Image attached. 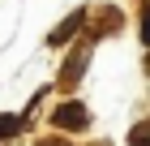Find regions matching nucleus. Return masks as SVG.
Listing matches in <instances>:
<instances>
[{
    "mask_svg": "<svg viewBox=\"0 0 150 146\" xmlns=\"http://www.w3.org/2000/svg\"><path fill=\"white\" fill-rule=\"evenodd\" d=\"M56 125H60V129H86L90 116H86L81 103H60V108H56Z\"/></svg>",
    "mask_w": 150,
    "mask_h": 146,
    "instance_id": "1",
    "label": "nucleus"
},
{
    "mask_svg": "<svg viewBox=\"0 0 150 146\" xmlns=\"http://www.w3.org/2000/svg\"><path fill=\"white\" fill-rule=\"evenodd\" d=\"M77 26H81V13H73L69 22H64V26H60V30H56V34H52V43H64V39H69V34H73V30H77Z\"/></svg>",
    "mask_w": 150,
    "mask_h": 146,
    "instance_id": "2",
    "label": "nucleus"
},
{
    "mask_svg": "<svg viewBox=\"0 0 150 146\" xmlns=\"http://www.w3.org/2000/svg\"><path fill=\"white\" fill-rule=\"evenodd\" d=\"M129 142H133V146H150V120H146V125H133Z\"/></svg>",
    "mask_w": 150,
    "mask_h": 146,
    "instance_id": "3",
    "label": "nucleus"
},
{
    "mask_svg": "<svg viewBox=\"0 0 150 146\" xmlns=\"http://www.w3.org/2000/svg\"><path fill=\"white\" fill-rule=\"evenodd\" d=\"M17 125H22L17 116H0V137H13V133H17Z\"/></svg>",
    "mask_w": 150,
    "mask_h": 146,
    "instance_id": "4",
    "label": "nucleus"
},
{
    "mask_svg": "<svg viewBox=\"0 0 150 146\" xmlns=\"http://www.w3.org/2000/svg\"><path fill=\"white\" fill-rule=\"evenodd\" d=\"M142 39H146V43H150V17H146V22H142Z\"/></svg>",
    "mask_w": 150,
    "mask_h": 146,
    "instance_id": "5",
    "label": "nucleus"
}]
</instances>
